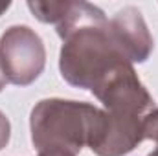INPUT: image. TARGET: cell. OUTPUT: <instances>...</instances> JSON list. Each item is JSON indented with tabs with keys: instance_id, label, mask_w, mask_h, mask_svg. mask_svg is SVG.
Returning a JSON list of instances; mask_svg holds the SVG:
<instances>
[{
	"instance_id": "obj_1",
	"label": "cell",
	"mask_w": 158,
	"mask_h": 156,
	"mask_svg": "<svg viewBox=\"0 0 158 156\" xmlns=\"http://www.w3.org/2000/svg\"><path fill=\"white\" fill-rule=\"evenodd\" d=\"M101 109L70 99H42L30 116L37 156H77L92 140Z\"/></svg>"
},
{
	"instance_id": "obj_2",
	"label": "cell",
	"mask_w": 158,
	"mask_h": 156,
	"mask_svg": "<svg viewBox=\"0 0 158 156\" xmlns=\"http://www.w3.org/2000/svg\"><path fill=\"white\" fill-rule=\"evenodd\" d=\"M0 64L7 83L31 84L46 64L42 39L28 26H11L0 37Z\"/></svg>"
},
{
	"instance_id": "obj_3",
	"label": "cell",
	"mask_w": 158,
	"mask_h": 156,
	"mask_svg": "<svg viewBox=\"0 0 158 156\" xmlns=\"http://www.w3.org/2000/svg\"><path fill=\"white\" fill-rule=\"evenodd\" d=\"M143 117L134 114H114L101 110L96 132L88 143L98 156H125L143 140Z\"/></svg>"
},
{
	"instance_id": "obj_4",
	"label": "cell",
	"mask_w": 158,
	"mask_h": 156,
	"mask_svg": "<svg viewBox=\"0 0 158 156\" xmlns=\"http://www.w3.org/2000/svg\"><path fill=\"white\" fill-rule=\"evenodd\" d=\"M109 30L116 40L121 53L134 64V63H145L153 51V37L147 30V24L142 17V13L127 6L119 9L118 13L109 18Z\"/></svg>"
},
{
	"instance_id": "obj_5",
	"label": "cell",
	"mask_w": 158,
	"mask_h": 156,
	"mask_svg": "<svg viewBox=\"0 0 158 156\" xmlns=\"http://www.w3.org/2000/svg\"><path fill=\"white\" fill-rule=\"evenodd\" d=\"M143 134H145V138L158 143V109L145 114V117H143Z\"/></svg>"
},
{
	"instance_id": "obj_6",
	"label": "cell",
	"mask_w": 158,
	"mask_h": 156,
	"mask_svg": "<svg viewBox=\"0 0 158 156\" xmlns=\"http://www.w3.org/2000/svg\"><path fill=\"white\" fill-rule=\"evenodd\" d=\"M9 136H11V125H9V119L0 112V151L7 145Z\"/></svg>"
},
{
	"instance_id": "obj_7",
	"label": "cell",
	"mask_w": 158,
	"mask_h": 156,
	"mask_svg": "<svg viewBox=\"0 0 158 156\" xmlns=\"http://www.w3.org/2000/svg\"><path fill=\"white\" fill-rule=\"evenodd\" d=\"M6 83H7V79H6V74H4V70H2V64H0V92H2V88L6 86Z\"/></svg>"
},
{
	"instance_id": "obj_8",
	"label": "cell",
	"mask_w": 158,
	"mask_h": 156,
	"mask_svg": "<svg viewBox=\"0 0 158 156\" xmlns=\"http://www.w3.org/2000/svg\"><path fill=\"white\" fill-rule=\"evenodd\" d=\"M147 156H158V149H156V151H153V153H149Z\"/></svg>"
}]
</instances>
